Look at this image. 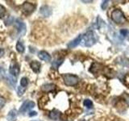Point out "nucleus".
Returning <instances> with one entry per match:
<instances>
[{"label": "nucleus", "instance_id": "1", "mask_svg": "<svg viewBox=\"0 0 129 121\" xmlns=\"http://www.w3.org/2000/svg\"><path fill=\"white\" fill-rule=\"evenodd\" d=\"M97 40H98V39H97V36L94 34V32L92 31H89L84 36H82V40L81 44H82V45L86 47H91L97 42Z\"/></svg>", "mask_w": 129, "mask_h": 121}, {"label": "nucleus", "instance_id": "2", "mask_svg": "<svg viewBox=\"0 0 129 121\" xmlns=\"http://www.w3.org/2000/svg\"><path fill=\"white\" fill-rule=\"evenodd\" d=\"M111 17L113 21L117 24H123L126 22V18H125L123 12L120 9H115L111 12Z\"/></svg>", "mask_w": 129, "mask_h": 121}, {"label": "nucleus", "instance_id": "3", "mask_svg": "<svg viewBox=\"0 0 129 121\" xmlns=\"http://www.w3.org/2000/svg\"><path fill=\"white\" fill-rule=\"evenodd\" d=\"M62 78L64 80V84L68 86H74L79 82V78L75 74H62Z\"/></svg>", "mask_w": 129, "mask_h": 121}, {"label": "nucleus", "instance_id": "4", "mask_svg": "<svg viewBox=\"0 0 129 121\" xmlns=\"http://www.w3.org/2000/svg\"><path fill=\"white\" fill-rule=\"evenodd\" d=\"M15 27L18 31V34L19 36H23L26 33V24L24 23L21 19H17L15 20Z\"/></svg>", "mask_w": 129, "mask_h": 121}, {"label": "nucleus", "instance_id": "5", "mask_svg": "<svg viewBox=\"0 0 129 121\" xmlns=\"http://www.w3.org/2000/svg\"><path fill=\"white\" fill-rule=\"evenodd\" d=\"M36 9V6L34 4H32L31 3L29 2H25L22 5V10L23 12L25 15H30Z\"/></svg>", "mask_w": 129, "mask_h": 121}, {"label": "nucleus", "instance_id": "6", "mask_svg": "<svg viewBox=\"0 0 129 121\" xmlns=\"http://www.w3.org/2000/svg\"><path fill=\"white\" fill-rule=\"evenodd\" d=\"M35 107V103L32 102V101H26L24 102L22 106L19 108V112L20 113H25L26 111L31 110Z\"/></svg>", "mask_w": 129, "mask_h": 121}, {"label": "nucleus", "instance_id": "7", "mask_svg": "<svg viewBox=\"0 0 129 121\" xmlns=\"http://www.w3.org/2000/svg\"><path fill=\"white\" fill-rule=\"evenodd\" d=\"M52 8L47 5L42 6L40 9V14L43 17H48V16H50L52 15Z\"/></svg>", "mask_w": 129, "mask_h": 121}, {"label": "nucleus", "instance_id": "8", "mask_svg": "<svg viewBox=\"0 0 129 121\" xmlns=\"http://www.w3.org/2000/svg\"><path fill=\"white\" fill-rule=\"evenodd\" d=\"M82 35H79L78 37L75 38L74 40H72L70 43L68 44V48H74L77 47L79 44L82 43Z\"/></svg>", "mask_w": 129, "mask_h": 121}, {"label": "nucleus", "instance_id": "9", "mask_svg": "<svg viewBox=\"0 0 129 121\" xmlns=\"http://www.w3.org/2000/svg\"><path fill=\"white\" fill-rule=\"evenodd\" d=\"M56 85L52 84V83H48V84H44L41 87V90L44 91V92H46V93H48V92H52L56 90Z\"/></svg>", "mask_w": 129, "mask_h": 121}, {"label": "nucleus", "instance_id": "10", "mask_svg": "<svg viewBox=\"0 0 129 121\" xmlns=\"http://www.w3.org/2000/svg\"><path fill=\"white\" fill-rule=\"evenodd\" d=\"M38 56L40 60H44V62H50L51 60V56L49 55V53L45 51H40L38 53Z\"/></svg>", "mask_w": 129, "mask_h": 121}, {"label": "nucleus", "instance_id": "11", "mask_svg": "<svg viewBox=\"0 0 129 121\" xmlns=\"http://www.w3.org/2000/svg\"><path fill=\"white\" fill-rule=\"evenodd\" d=\"M30 67L31 68V70H33L35 73H39L40 71V67H41V65L39 62L37 60H33V62H31L30 63Z\"/></svg>", "mask_w": 129, "mask_h": 121}, {"label": "nucleus", "instance_id": "12", "mask_svg": "<svg viewBox=\"0 0 129 121\" xmlns=\"http://www.w3.org/2000/svg\"><path fill=\"white\" fill-rule=\"evenodd\" d=\"M19 67L18 65H13V66H11L10 67V70H9V72L10 74L12 75V76H15V77H17L19 74Z\"/></svg>", "mask_w": 129, "mask_h": 121}, {"label": "nucleus", "instance_id": "13", "mask_svg": "<svg viewBox=\"0 0 129 121\" xmlns=\"http://www.w3.org/2000/svg\"><path fill=\"white\" fill-rule=\"evenodd\" d=\"M16 119H17V111H16V110L14 109V110L10 111L7 114V119L8 121H16Z\"/></svg>", "mask_w": 129, "mask_h": 121}, {"label": "nucleus", "instance_id": "14", "mask_svg": "<svg viewBox=\"0 0 129 121\" xmlns=\"http://www.w3.org/2000/svg\"><path fill=\"white\" fill-rule=\"evenodd\" d=\"M60 113L59 111L56 110L54 109L53 111H52L50 113H49V118L52 120H58L60 119Z\"/></svg>", "mask_w": 129, "mask_h": 121}, {"label": "nucleus", "instance_id": "15", "mask_svg": "<svg viewBox=\"0 0 129 121\" xmlns=\"http://www.w3.org/2000/svg\"><path fill=\"white\" fill-rule=\"evenodd\" d=\"M64 62V58H57L55 60H53L52 63V66L53 69H55V70H56V69H58L60 67V66Z\"/></svg>", "mask_w": 129, "mask_h": 121}, {"label": "nucleus", "instance_id": "16", "mask_svg": "<svg viewBox=\"0 0 129 121\" xmlns=\"http://www.w3.org/2000/svg\"><path fill=\"white\" fill-rule=\"evenodd\" d=\"M16 49H17V51L20 52V53H22V52H24L25 48H24V45L21 41H18L17 44H16Z\"/></svg>", "mask_w": 129, "mask_h": 121}, {"label": "nucleus", "instance_id": "17", "mask_svg": "<svg viewBox=\"0 0 129 121\" xmlns=\"http://www.w3.org/2000/svg\"><path fill=\"white\" fill-rule=\"evenodd\" d=\"M28 85V79L27 78H22L21 80H20V86H22L23 88H26Z\"/></svg>", "mask_w": 129, "mask_h": 121}, {"label": "nucleus", "instance_id": "18", "mask_svg": "<svg viewBox=\"0 0 129 121\" xmlns=\"http://www.w3.org/2000/svg\"><path fill=\"white\" fill-rule=\"evenodd\" d=\"M83 104H84V106L88 109L92 108V107H93V103H92V101L90 99H85Z\"/></svg>", "mask_w": 129, "mask_h": 121}, {"label": "nucleus", "instance_id": "19", "mask_svg": "<svg viewBox=\"0 0 129 121\" xmlns=\"http://www.w3.org/2000/svg\"><path fill=\"white\" fill-rule=\"evenodd\" d=\"M122 98H123V100L125 102V103L129 107V95L127 94V93H124L122 96Z\"/></svg>", "mask_w": 129, "mask_h": 121}, {"label": "nucleus", "instance_id": "20", "mask_svg": "<svg viewBox=\"0 0 129 121\" xmlns=\"http://www.w3.org/2000/svg\"><path fill=\"white\" fill-rule=\"evenodd\" d=\"M6 15V9L3 5L0 4V18H3Z\"/></svg>", "mask_w": 129, "mask_h": 121}, {"label": "nucleus", "instance_id": "21", "mask_svg": "<svg viewBox=\"0 0 129 121\" xmlns=\"http://www.w3.org/2000/svg\"><path fill=\"white\" fill-rule=\"evenodd\" d=\"M119 33H120L121 36H123V37H126V36H127L128 34H129V31L127 30V29H121L119 31Z\"/></svg>", "mask_w": 129, "mask_h": 121}, {"label": "nucleus", "instance_id": "22", "mask_svg": "<svg viewBox=\"0 0 129 121\" xmlns=\"http://www.w3.org/2000/svg\"><path fill=\"white\" fill-rule=\"evenodd\" d=\"M123 81H124V82H123L124 84L126 85L127 86H128V88H129V74H127V75L124 76Z\"/></svg>", "mask_w": 129, "mask_h": 121}, {"label": "nucleus", "instance_id": "23", "mask_svg": "<svg viewBox=\"0 0 129 121\" xmlns=\"http://www.w3.org/2000/svg\"><path fill=\"white\" fill-rule=\"evenodd\" d=\"M25 90H26V88H23L22 86H19L18 88V95L19 96H22L23 95L24 91H25Z\"/></svg>", "mask_w": 129, "mask_h": 121}, {"label": "nucleus", "instance_id": "24", "mask_svg": "<svg viewBox=\"0 0 129 121\" xmlns=\"http://www.w3.org/2000/svg\"><path fill=\"white\" fill-rule=\"evenodd\" d=\"M5 103H6V99H4L3 97L0 96V109L3 107V106L5 105Z\"/></svg>", "mask_w": 129, "mask_h": 121}, {"label": "nucleus", "instance_id": "25", "mask_svg": "<svg viewBox=\"0 0 129 121\" xmlns=\"http://www.w3.org/2000/svg\"><path fill=\"white\" fill-rule=\"evenodd\" d=\"M108 3H109V1H103V2L102 5H101V7H102L103 10H106L107 9V7L108 4H109Z\"/></svg>", "mask_w": 129, "mask_h": 121}, {"label": "nucleus", "instance_id": "26", "mask_svg": "<svg viewBox=\"0 0 129 121\" xmlns=\"http://www.w3.org/2000/svg\"><path fill=\"white\" fill-rule=\"evenodd\" d=\"M13 20H14L13 17L10 16V17L6 20V24H7V25H10L11 23H13Z\"/></svg>", "mask_w": 129, "mask_h": 121}, {"label": "nucleus", "instance_id": "27", "mask_svg": "<svg viewBox=\"0 0 129 121\" xmlns=\"http://www.w3.org/2000/svg\"><path fill=\"white\" fill-rule=\"evenodd\" d=\"M37 115V113H36V111H31L30 113H29V116H35V115Z\"/></svg>", "mask_w": 129, "mask_h": 121}, {"label": "nucleus", "instance_id": "28", "mask_svg": "<svg viewBox=\"0 0 129 121\" xmlns=\"http://www.w3.org/2000/svg\"><path fill=\"white\" fill-rule=\"evenodd\" d=\"M4 55V50L3 48H0V56H3Z\"/></svg>", "mask_w": 129, "mask_h": 121}, {"label": "nucleus", "instance_id": "29", "mask_svg": "<svg viewBox=\"0 0 129 121\" xmlns=\"http://www.w3.org/2000/svg\"><path fill=\"white\" fill-rule=\"evenodd\" d=\"M82 3H92V1H82Z\"/></svg>", "mask_w": 129, "mask_h": 121}, {"label": "nucleus", "instance_id": "30", "mask_svg": "<svg viewBox=\"0 0 129 121\" xmlns=\"http://www.w3.org/2000/svg\"><path fill=\"white\" fill-rule=\"evenodd\" d=\"M32 121H40V120H32Z\"/></svg>", "mask_w": 129, "mask_h": 121}]
</instances>
